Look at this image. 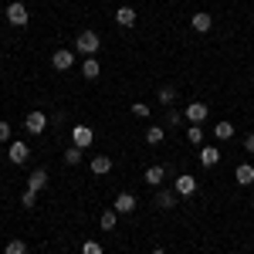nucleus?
<instances>
[{"instance_id": "7ed1b4c3", "label": "nucleus", "mask_w": 254, "mask_h": 254, "mask_svg": "<svg viewBox=\"0 0 254 254\" xmlns=\"http://www.w3.org/2000/svg\"><path fill=\"white\" fill-rule=\"evenodd\" d=\"M24 129H27V132H31V136H41V132H44V129H48V116H44V112H27V119H24Z\"/></svg>"}, {"instance_id": "c85d7f7f", "label": "nucleus", "mask_w": 254, "mask_h": 254, "mask_svg": "<svg viewBox=\"0 0 254 254\" xmlns=\"http://www.w3.org/2000/svg\"><path fill=\"white\" fill-rule=\"evenodd\" d=\"M180 122H183V116H180L176 109H170V112H166V126H180Z\"/></svg>"}, {"instance_id": "9d476101", "label": "nucleus", "mask_w": 254, "mask_h": 254, "mask_svg": "<svg viewBox=\"0 0 254 254\" xmlns=\"http://www.w3.org/2000/svg\"><path fill=\"white\" fill-rule=\"evenodd\" d=\"M44 187H48V170H34V173L27 176V190L31 193H41Z\"/></svg>"}, {"instance_id": "39448f33", "label": "nucleus", "mask_w": 254, "mask_h": 254, "mask_svg": "<svg viewBox=\"0 0 254 254\" xmlns=\"http://www.w3.org/2000/svg\"><path fill=\"white\" fill-rule=\"evenodd\" d=\"M92 139H95V132H92L88 126H75V129H71V146H78V149H88Z\"/></svg>"}, {"instance_id": "a211bd4d", "label": "nucleus", "mask_w": 254, "mask_h": 254, "mask_svg": "<svg viewBox=\"0 0 254 254\" xmlns=\"http://www.w3.org/2000/svg\"><path fill=\"white\" fill-rule=\"evenodd\" d=\"M163 180H166V170H163V166H149V170H146V183H149V187H159Z\"/></svg>"}, {"instance_id": "dca6fc26", "label": "nucleus", "mask_w": 254, "mask_h": 254, "mask_svg": "<svg viewBox=\"0 0 254 254\" xmlns=\"http://www.w3.org/2000/svg\"><path fill=\"white\" fill-rule=\"evenodd\" d=\"M81 75H85L88 81H95L98 75H102V68H98V61H95V58H85V64H81Z\"/></svg>"}, {"instance_id": "f3484780", "label": "nucleus", "mask_w": 254, "mask_h": 254, "mask_svg": "<svg viewBox=\"0 0 254 254\" xmlns=\"http://www.w3.org/2000/svg\"><path fill=\"white\" fill-rule=\"evenodd\" d=\"M166 139V126H153V129H146V142L149 146H159Z\"/></svg>"}, {"instance_id": "b1692460", "label": "nucleus", "mask_w": 254, "mask_h": 254, "mask_svg": "<svg viewBox=\"0 0 254 254\" xmlns=\"http://www.w3.org/2000/svg\"><path fill=\"white\" fill-rule=\"evenodd\" d=\"M187 139H190L193 146H203V126H190V129H187Z\"/></svg>"}, {"instance_id": "9b49d317", "label": "nucleus", "mask_w": 254, "mask_h": 254, "mask_svg": "<svg viewBox=\"0 0 254 254\" xmlns=\"http://www.w3.org/2000/svg\"><path fill=\"white\" fill-rule=\"evenodd\" d=\"M200 163L210 170V166H217L220 163V149L217 146H200Z\"/></svg>"}, {"instance_id": "4be33fe9", "label": "nucleus", "mask_w": 254, "mask_h": 254, "mask_svg": "<svg viewBox=\"0 0 254 254\" xmlns=\"http://www.w3.org/2000/svg\"><path fill=\"white\" fill-rule=\"evenodd\" d=\"M176 203V193H170V190H159L156 193V207H163V210H170Z\"/></svg>"}, {"instance_id": "f03ea898", "label": "nucleus", "mask_w": 254, "mask_h": 254, "mask_svg": "<svg viewBox=\"0 0 254 254\" xmlns=\"http://www.w3.org/2000/svg\"><path fill=\"white\" fill-rule=\"evenodd\" d=\"M183 116L190 119V126H203V122H207V116H210V105H207V102H190Z\"/></svg>"}, {"instance_id": "20e7f679", "label": "nucleus", "mask_w": 254, "mask_h": 254, "mask_svg": "<svg viewBox=\"0 0 254 254\" xmlns=\"http://www.w3.org/2000/svg\"><path fill=\"white\" fill-rule=\"evenodd\" d=\"M7 20H10L14 27H24V24H27V7L17 3V0H10V3H7Z\"/></svg>"}, {"instance_id": "5701e85b", "label": "nucleus", "mask_w": 254, "mask_h": 254, "mask_svg": "<svg viewBox=\"0 0 254 254\" xmlns=\"http://www.w3.org/2000/svg\"><path fill=\"white\" fill-rule=\"evenodd\" d=\"M116 220H119L116 210H105V214L98 217V227H102V231H112V227H116Z\"/></svg>"}, {"instance_id": "6ab92c4d", "label": "nucleus", "mask_w": 254, "mask_h": 254, "mask_svg": "<svg viewBox=\"0 0 254 254\" xmlns=\"http://www.w3.org/2000/svg\"><path fill=\"white\" fill-rule=\"evenodd\" d=\"M214 136L220 139V142H227V139L234 136V126H231V122H217V126H214Z\"/></svg>"}, {"instance_id": "f257e3e1", "label": "nucleus", "mask_w": 254, "mask_h": 254, "mask_svg": "<svg viewBox=\"0 0 254 254\" xmlns=\"http://www.w3.org/2000/svg\"><path fill=\"white\" fill-rule=\"evenodd\" d=\"M98 44H102V41H98V34H95V31H81L78 38H75V48H78V51L85 55V58H95Z\"/></svg>"}, {"instance_id": "cd10ccee", "label": "nucleus", "mask_w": 254, "mask_h": 254, "mask_svg": "<svg viewBox=\"0 0 254 254\" xmlns=\"http://www.w3.org/2000/svg\"><path fill=\"white\" fill-rule=\"evenodd\" d=\"M20 203H24L27 210H34V203H38V193H31V190H27V193L20 196Z\"/></svg>"}, {"instance_id": "1a4fd4ad", "label": "nucleus", "mask_w": 254, "mask_h": 254, "mask_svg": "<svg viewBox=\"0 0 254 254\" xmlns=\"http://www.w3.org/2000/svg\"><path fill=\"white\" fill-rule=\"evenodd\" d=\"M210 24H214V17H210V14H203V10H196L193 17H190V27H193L196 34H207V31H210Z\"/></svg>"}, {"instance_id": "6e6552de", "label": "nucleus", "mask_w": 254, "mask_h": 254, "mask_svg": "<svg viewBox=\"0 0 254 254\" xmlns=\"http://www.w3.org/2000/svg\"><path fill=\"white\" fill-rule=\"evenodd\" d=\"M173 187H176V193H180V196H193V193H196V180H193L190 173L176 176V183H173Z\"/></svg>"}, {"instance_id": "412c9836", "label": "nucleus", "mask_w": 254, "mask_h": 254, "mask_svg": "<svg viewBox=\"0 0 254 254\" xmlns=\"http://www.w3.org/2000/svg\"><path fill=\"white\" fill-rule=\"evenodd\" d=\"M3 254H27V244H24L20 237H10L7 248H3Z\"/></svg>"}, {"instance_id": "f8f14e48", "label": "nucleus", "mask_w": 254, "mask_h": 254, "mask_svg": "<svg viewBox=\"0 0 254 254\" xmlns=\"http://www.w3.org/2000/svg\"><path fill=\"white\" fill-rule=\"evenodd\" d=\"M27 156H31V153H27V146H24V142H10V163H14V166L27 163Z\"/></svg>"}, {"instance_id": "7c9ffc66", "label": "nucleus", "mask_w": 254, "mask_h": 254, "mask_svg": "<svg viewBox=\"0 0 254 254\" xmlns=\"http://www.w3.org/2000/svg\"><path fill=\"white\" fill-rule=\"evenodd\" d=\"M244 149H248V153H254V132L248 139H244Z\"/></svg>"}, {"instance_id": "0eeeda50", "label": "nucleus", "mask_w": 254, "mask_h": 254, "mask_svg": "<svg viewBox=\"0 0 254 254\" xmlns=\"http://www.w3.org/2000/svg\"><path fill=\"white\" fill-rule=\"evenodd\" d=\"M116 214H132L136 210V193H129V190H122V193L116 196V207H112Z\"/></svg>"}, {"instance_id": "4468645a", "label": "nucleus", "mask_w": 254, "mask_h": 254, "mask_svg": "<svg viewBox=\"0 0 254 254\" xmlns=\"http://www.w3.org/2000/svg\"><path fill=\"white\" fill-rule=\"evenodd\" d=\"M234 180H237V183H244V187L254 183V166H251V163H241V166H237V173H234Z\"/></svg>"}, {"instance_id": "c756f323", "label": "nucleus", "mask_w": 254, "mask_h": 254, "mask_svg": "<svg viewBox=\"0 0 254 254\" xmlns=\"http://www.w3.org/2000/svg\"><path fill=\"white\" fill-rule=\"evenodd\" d=\"M7 139H10V122L0 119V142H7Z\"/></svg>"}, {"instance_id": "2eb2a0df", "label": "nucleus", "mask_w": 254, "mask_h": 254, "mask_svg": "<svg viewBox=\"0 0 254 254\" xmlns=\"http://www.w3.org/2000/svg\"><path fill=\"white\" fill-rule=\"evenodd\" d=\"M109 170H112V159L109 156H92V173L95 176H105Z\"/></svg>"}, {"instance_id": "bb28decb", "label": "nucleus", "mask_w": 254, "mask_h": 254, "mask_svg": "<svg viewBox=\"0 0 254 254\" xmlns=\"http://www.w3.org/2000/svg\"><path fill=\"white\" fill-rule=\"evenodd\" d=\"M81 254H102V244L98 241H85L81 244Z\"/></svg>"}, {"instance_id": "ddd939ff", "label": "nucleus", "mask_w": 254, "mask_h": 254, "mask_svg": "<svg viewBox=\"0 0 254 254\" xmlns=\"http://www.w3.org/2000/svg\"><path fill=\"white\" fill-rule=\"evenodd\" d=\"M116 20H119V27H132V24H136V10H132V7H119Z\"/></svg>"}, {"instance_id": "a878e982", "label": "nucleus", "mask_w": 254, "mask_h": 254, "mask_svg": "<svg viewBox=\"0 0 254 254\" xmlns=\"http://www.w3.org/2000/svg\"><path fill=\"white\" fill-rule=\"evenodd\" d=\"M132 116H139V119H149V105H146V102H132Z\"/></svg>"}, {"instance_id": "aec40b11", "label": "nucleus", "mask_w": 254, "mask_h": 254, "mask_svg": "<svg viewBox=\"0 0 254 254\" xmlns=\"http://www.w3.org/2000/svg\"><path fill=\"white\" fill-rule=\"evenodd\" d=\"M159 102H163L166 109H173V102H176V88L173 85H163V88H159Z\"/></svg>"}, {"instance_id": "393cba45", "label": "nucleus", "mask_w": 254, "mask_h": 254, "mask_svg": "<svg viewBox=\"0 0 254 254\" xmlns=\"http://www.w3.org/2000/svg\"><path fill=\"white\" fill-rule=\"evenodd\" d=\"M64 163H68V166L81 163V149H78V146H68V149H64Z\"/></svg>"}, {"instance_id": "2f4dec72", "label": "nucleus", "mask_w": 254, "mask_h": 254, "mask_svg": "<svg viewBox=\"0 0 254 254\" xmlns=\"http://www.w3.org/2000/svg\"><path fill=\"white\" fill-rule=\"evenodd\" d=\"M153 254H166V251H163V248H156V251H153Z\"/></svg>"}, {"instance_id": "473e14b6", "label": "nucleus", "mask_w": 254, "mask_h": 254, "mask_svg": "<svg viewBox=\"0 0 254 254\" xmlns=\"http://www.w3.org/2000/svg\"><path fill=\"white\" fill-rule=\"evenodd\" d=\"M251 207H254V196H251Z\"/></svg>"}, {"instance_id": "423d86ee", "label": "nucleus", "mask_w": 254, "mask_h": 254, "mask_svg": "<svg viewBox=\"0 0 254 254\" xmlns=\"http://www.w3.org/2000/svg\"><path fill=\"white\" fill-rule=\"evenodd\" d=\"M51 64H55L58 71H68V68L75 64V51H68V48H58V51L51 55Z\"/></svg>"}]
</instances>
